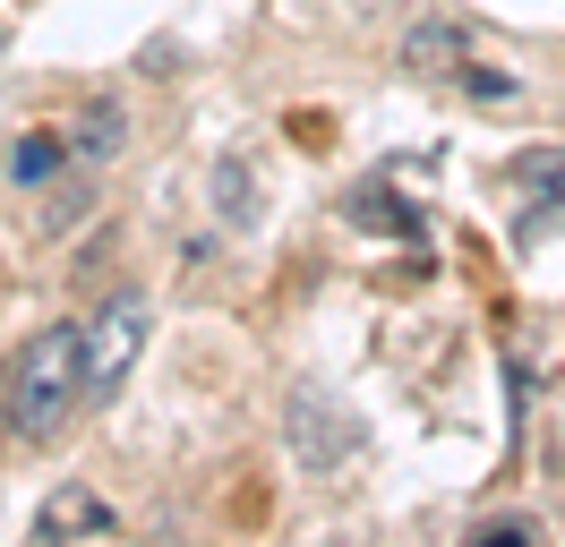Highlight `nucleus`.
<instances>
[{
  "mask_svg": "<svg viewBox=\"0 0 565 547\" xmlns=\"http://www.w3.org/2000/svg\"><path fill=\"white\" fill-rule=\"evenodd\" d=\"M70 410H77V325H43V334L9 360L0 428H9V437H26V444H43Z\"/></svg>",
  "mask_w": 565,
  "mask_h": 547,
  "instance_id": "f257e3e1",
  "label": "nucleus"
},
{
  "mask_svg": "<svg viewBox=\"0 0 565 547\" xmlns=\"http://www.w3.org/2000/svg\"><path fill=\"white\" fill-rule=\"evenodd\" d=\"M146 334H154V308H146V291H111L86 325H77V410L111 403L120 385H129V368H138Z\"/></svg>",
  "mask_w": 565,
  "mask_h": 547,
  "instance_id": "f03ea898",
  "label": "nucleus"
},
{
  "mask_svg": "<svg viewBox=\"0 0 565 547\" xmlns=\"http://www.w3.org/2000/svg\"><path fill=\"white\" fill-rule=\"evenodd\" d=\"M505 180H514V239H523V248L565 232V146H531Z\"/></svg>",
  "mask_w": 565,
  "mask_h": 547,
  "instance_id": "7ed1b4c3",
  "label": "nucleus"
},
{
  "mask_svg": "<svg viewBox=\"0 0 565 547\" xmlns=\"http://www.w3.org/2000/svg\"><path fill=\"white\" fill-rule=\"evenodd\" d=\"M111 530H120V513H111L86 479H61L35 505V522H26V539H111Z\"/></svg>",
  "mask_w": 565,
  "mask_h": 547,
  "instance_id": "20e7f679",
  "label": "nucleus"
},
{
  "mask_svg": "<svg viewBox=\"0 0 565 547\" xmlns=\"http://www.w3.org/2000/svg\"><path fill=\"white\" fill-rule=\"evenodd\" d=\"M61 154H70V163H111V154H129V103L120 95L77 103V120L61 129Z\"/></svg>",
  "mask_w": 565,
  "mask_h": 547,
  "instance_id": "39448f33",
  "label": "nucleus"
},
{
  "mask_svg": "<svg viewBox=\"0 0 565 547\" xmlns=\"http://www.w3.org/2000/svg\"><path fill=\"white\" fill-rule=\"evenodd\" d=\"M343 223H352V232H386V239H412V248H428L420 205H403L386 180H360L352 197H343Z\"/></svg>",
  "mask_w": 565,
  "mask_h": 547,
  "instance_id": "423d86ee",
  "label": "nucleus"
},
{
  "mask_svg": "<svg viewBox=\"0 0 565 547\" xmlns=\"http://www.w3.org/2000/svg\"><path fill=\"white\" fill-rule=\"evenodd\" d=\"M462 52H471V34H462L455 18H428V26H412V34H403V61H412V68H428V77H446V68H455Z\"/></svg>",
  "mask_w": 565,
  "mask_h": 547,
  "instance_id": "0eeeda50",
  "label": "nucleus"
},
{
  "mask_svg": "<svg viewBox=\"0 0 565 547\" xmlns=\"http://www.w3.org/2000/svg\"><path fill=\"white\" fill-rule=\"evenodd\" d=\"M52 171H61V137H26V146L9 154V180H18V189H43Z\"/></svg>",
  "mask_w": 565,
  "mask_h": 547,
  "instance_id": "6e6552de",
  "label": "nucleus"
},
{
  "mask_svg": "<svg viewBox=\"0 0 565 547\" xmlns=\"http://www.w3.org/2000/svg\"><path fill=\"white\" fill-rule=\"evenodd\" d=\"M214 197H223V214H232V232L257 223V197H248V171L241 163H214Z\"/></svg>",
  "mask_w": 565,
  "mask_h": 547,
  "instance_id": "1a4fd4ad",
  "label": "nucleus"
},
{
  "mask_svg": "<svg viewBox=\"0 0 565 547\" xmlns=\"http://www.w3.org/2000/svg\"><path fill=\"white\" fill-rule=\"evenodd\" d=\"M462 86H471V95H480V103H505V95H514V77H497V68H471Z\"/></svg>",
  "mask_w": 565,
  "mask_h": 547,
  "instance_id": "9d476101",
  "label": "nucleus"
}]
</instances>
